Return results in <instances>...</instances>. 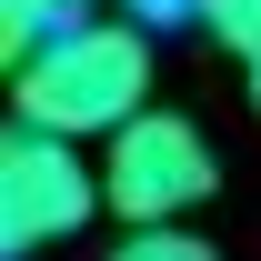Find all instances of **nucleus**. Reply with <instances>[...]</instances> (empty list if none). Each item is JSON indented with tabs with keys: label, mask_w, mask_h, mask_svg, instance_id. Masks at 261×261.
I'll list each match as a JSON object with an SVG mask.
<instances>
[{
	"label": "nucleus",
	"mask_w": 261,
	"mask_h": 261,
	"mask_svg": "<svg viewBox=\"0 0 261 261\" xmlns=\"http://www.w3.org/2000/svg\"><path fill=\"white\" fill-rule=\"evenodd\" d=\"M10 100H20V121H40V130L111 141L121 121L151 111V31L91 10L81 31H61L50 50H31V61L10 70Z\"/></svg>",
	"instance_id": "1"
},
{
	"label": "nucleus",
	"mask_w": 261,
	"mask_h": 261,
	"mask_svg": "<svg viewBox=\"0 0 261 261\" xmlns=\"http://www.w3.org/2000/svg\"><path fill=\"white\" fill-rule=\"evenodd\" d=\"M211 181H221V161H211L201 121H181V111H141V121H121L100 141V201L130 231H161L181 211H201Z\"/></svg>",
	"instance_id": "2"
},
{
	"label": "nucleus",
	"mask_w": 261,
	"mask_h": 261,
	"mask_svg": "<svg viewBox=\"0 0 261 261\" xmlns=\"http://www.w3.org/2000/svg\"><path fill=\"white\" fill-rule=\"evenodd\" d=\"M91 211H111L100 201V171L81 161V141L70 130H40V121H10V141H0V251H50V241H70V231H91Z\"/></svg>",
	"instance_id": "3"
},
{
	"label": "nucleus",
	"mask_w": 261,
	"mask_h": 261,
	"mask_svg": "<svg viewBox=\"0 0 261 261\" xmlns=\"http://www.w3.org/2000/svg\"><path fill=\"white\" fill-rule=\"evenodd\" d=\"M91 20V0H0V61L20 70L31 50H50L61 31H81Z\"/></svg>",
	"instance_id": "4"
},
{
	"label": "nucleus",
	"mask_w": 261,
	"mask_h": 261,
	"mask_svg": "<svg viewBox=\"0 0 261 261\" xmlns=\"http://www.w3.org/2000/svg\"><path fill=\"white\" fill-rule=\"evenodd\" d=\"M100 261H221V251H211L201 231H181V221H161V231H121V241H111V251H100Z\"/></svg>",
	"instance_id": "5"
},
{
	"label": "nucleus",
	"mask_w": 261,
	"mask_h": 261,
	"mask_svg": "<svg viewBox=\"0 0 261 261\" xmlns=\"http://www.w3.org/2000/svg\"><path fill=\"white\" fill-rule=\"evenodd\" d=\"M201 31L251 61V50H261V0H201Z\"/></svg>",
	"instance_id": "6"
},
{
	"label": "nucleus",
	"mask_w": 261,
	"mask_h": 261,
	"mask_svg": "<svg viewBox=\"0 0 261 261\" xmlns=\"http://www.w3.org/2000/svg\"><path fill=\"white\" fill-rule=\"evenodd\" d=\"M130 20H141V31H161V20H181V10H201V0H121Z\"/></svg>",
	"instance_id": "7"
},
{
	"label": "nucleus",
	"mask_w": 261,
	"mask_h": 261,
	"mask_svg": "<svg viewBox=\"0 0 261 261\" xmlns=\"http://www.w3.org/2000/svg\"><path fill=\"white\" fill-rule=\"evenodd\" d=\"M251 111H261V50H251Z\"/></svg>",
	"instance_id": "8"
}]
</instances>
